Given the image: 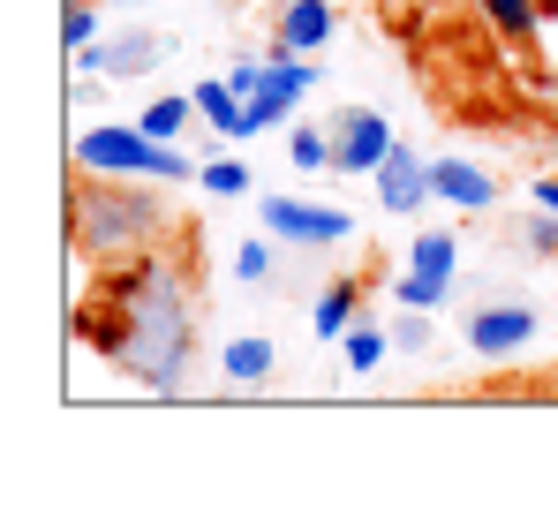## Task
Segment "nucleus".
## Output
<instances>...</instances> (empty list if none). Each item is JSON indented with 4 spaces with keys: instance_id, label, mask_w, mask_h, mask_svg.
Masks as SVG:
<instances>
[{
    "instance_id": "nucleus-18",
    "label": "nucleus",
    "mask_w": 558,
    "mask_h": 528,
    "mask_svg": "<svg viewBox=\"0 0 558 528\" xmlns=\"http://www.w3.org/2000/svg\"><path fill=\"white\" fill-rule=\"evenodd\" d=\"M287 159H294L302 175L332 167V129H294V136H287Z\"/></svg>"
},
{
    "instance_id": "nucleus-25",
    "label": "nucleus",
    "mask_w": 558,
    "mask_h": 528,
    "mask_svg": "<svg viewBox=\"0 0 558 528\" xmlns=\"http://www.w3.org/2000/svg\"><path fill=\"white\" fill-rule=\"evenodd\" d=\"M265 69H272V61H242V69L227 76V84L242 91V98H257V91H265Z\"/></svg>"
},
{
    "instance_id": "nucleus-19",
    "label": "nucleus",
    "mask_w": 558,
    "mask_h": 528,
    "mask_svg": "<svg viewBox=\"0 0 558 528\" xmlns=\"http://www.w3.org/2000/svg\"><path fill=\"white\" fill-rule=\"evenodd\" d=\"M61 46H69V53L98 46V8H92V0H69V15H61Z\"/></svg>"
},
{
    "instance_id": "nucleus-15",
    "label": "nucleus",
    "mask_w": 558,
    "mask_h": 528,
    "mask_svg": "<svg viewBox=\"0 0 558 528\" xmlns=\"http://www.w3.org/2000/svg\"><path fill=\"white\" fill-rule=\"evenodd\" d=\"M483 15L498 23V38L513 53H536V23H544V0H483Z\"/></svg>"
},
{
    "instance_id": "nucleus-21",
    "label": "nucleus",
    "mask_w": 558,
    "mask_h": 528,
    "mask_svg": "<svg viewBox=\"0 0 558 528\" xmlns=\"http://www.w3.org/2000/svg\"><path fill=\"white\" fill-rule=\"evenodd\" d=\"M392 348H400V355L430 348V310H400V317H392Z\"/></svg>"
},
{
    "instance_id": "nucleus-16",
    "label": "nucleus",
    "mask_w": 558,
    "mask_h": 528,
    "mask_svg": "<svg viewBox=\"0 0 558 528\" xmlns=\"http://www.w3.org/2000/svg\"><path fill=\"white\" fill-rule=\"evenodd\" d=\"M189 121H204V113H196V98H151V106L136 113V129H144V136H159V144H182Z\"/></svg>"
},
{
    "instance_id": "nucleus-17",
    "label": "nucleus",
    "mask_w": 558,
    "mask_h": 528,
    "mask_svg": "<svg viewBox=\"0 0 558 528\" xmlns=\"http://www.w3.org/2000/svg\"><path fill=\"white\" fill-rule=\"evenodd\" d=\"M385 348H392V340H385L377 325H363V317H355V325H348V340H340V362H348L355 377H371L377 362H385Z\"/></svg>"
},
{
    "instance_id": "nucleus-22",
    "label": "nucleus",
    "mask_w": 558,
    "mask_h": 528,
    "mask_svg": "<svg viewBox=\"0 0 558 528\" xmlns=\"http://www.w3.org/2000/svg\"><path fill=\"white\" fill-rule=\"evenodd\" d=\"M521 242H529L536 257H558V212H544V204H536V212L521 219Z\"/></svg>"
},
{
    "instance_id": "nucleus-2",
    "label": "nucleus",
    "mask_w": 558,
    "mask_h": 528,
    "mask_svg": "<svg viewBox=\"0 0 558 528\" xmlns=\"http://www.w3.org/2000/svg\"><path fill=\"white\" fill-rule=\"evenodd\" d=\"M174 219H167V196H159V181H129V175H84L69 189V242L98 264H121V257H144V250H159V235H167Z\"/></svg>"
},
{
    "instance_id": "nucleus-11",
    "label": "nucleus",
    "mask_w": 558,
    "mask_h": 528,
    "mask_svg": "<svg viewBox=\"0 0 558 528\" xmlns=\"http://www.w3.org/2000/svg\"><path fill=\"white\" fill-rule=\"evenodd\" d=\"M430 189L453 212H490L498 204V181L483 175V167H468V159H430Z\"/></svg>"
},
{
    "instance_id": "nucleus-13",
    "label": "nucleus",
    "mask_w": 558,
    "mask_h": 528,
    "mask_svg": "<svg viewBox=\"0 0 558 528\" xmlns=\"http://www.w3.org/2000/svg\"><path fill=\"white\" fill-rule=\"evenodd\" d=\"M219 370H227L234 385H265V377L279 370V348L265 340V333H242V340H227V348H219Z\"/></svg>"
},
{
    "instance_id": "nucleus-28",
    "label": "nucleus",
    "mask_w": 558,
    "mask_h": 528,
    "mask_svg": "<svg viewBox=\"0 0 558 528\" xmlns=\"http://www.w3.org/2000/svg\"><path fill=\"white\" fill-rule=\"evenodd\" d=\"M121 8H136V0H121Z\"/></svg>"
},
{
    "instance_id": "nucleus-24",
    "label": "nucleus",
    "mask_w": 558,
    "mask_h": 528,
    "mask_svg": "<svg viewBox=\"0 0 558 528\" xmlns=\"http://www.w3.org/2000/svg\"><path fill=\"white\" fill-rule=\"evenodd\" d=\"M234 279H242V287H265V279H272V250H265V242H242V250H234Z\"/></svg>"
},
{
    "instance_id": "nucleus-27",
    "label": "nucleus",
    "mask_w": 558,
    "mask_h": 528,
    "mask_svg": "<svg viewBox=\"0 0 558 528\" xmlns=\"http://www.w3.org/2000/svg\"><path fill=\"white\" fill-rule=\"evenodd\" d=\"M544 15H558V0H544Z\"/></svg>"
},
{
    "instance_id": "nucleus-5",
    "label": "nucleus",
    "mask_w": 558,
    "mask_h": 528,
    "mask_svg": "<svg viewBox=\"0 0 558 528\" xmlns=\"http://www.w3.org/2000/svg\"><path fill=\"white\" fill-rule=\"evenodd\" d=\"M392 144H400V136H392V121L371 113V106L332 113V167H340V175H377Z\"/></svg>"
},
{
    "instance_id": "nucleus-4",
    "label": "nucleus",
    "mask_w": 558,
    "mask_h": 528,
    "mask_svg": "<svg viewBox=\"0 0 558 528\" xmlns=\"http://www.w3.org/2000/svg\"><path fill=\"white\" fill-rule=\"evenodd\" d=\"M151 144L159 136H144L136 121H98V129L76 136V167L84 175H144L151 167Z\"/></svg>"
},
{
    "instance_id": "nucleus-26",
    "label": "nucleus",
    "mask_w": 558,
    "mask_h": 528,
    "mask_svg": "<svg viewBox=\"0 0 558 528\" xmlns=\"http://www.w3.org/2000/svg\"><path fill=\"white\" fill-rule=\"evenodd\" d=\"M536 204H544V212H558V175H544V181H536Z\"/></svg>"
},
{
    "instance_id": "nucleus-9",
    "label": "nucleus",
    "mask_w": 558,
    "mask_h": 528,
    "mask_svg": "<svg viewBox=\"0 0 558 528\" xmlns=\"http://www.w3.org/2000/svg\"><path fill=\"white\" fill-rule=\"evenodd\" d=\"M371 181H377V196H385V212H400V219H408V212H423V204L438 196V189H430V159H415L408 144H392V152H385V167H377Z\"/></svg>"
},
{
    "instance_id": "nucleus-3",
    "label": "nucleus",
    "mask_w": 558,
    "mask_h": 528,
    "mask_svg": "<svg viewBox=\"0 0 558 528\" xmlns=\"http://www.w3.org/2000/svg\"><path fill=\"white\" fill-rule=\"evenodd\" d=\"M265 235L294 242V250H332L355 235V212L340 204H310V196H265Z\"/></svg>"
},
{
    "instance_id": "nucleus-10",
    "label": "nucleus",
    "mask_w": 558,
    "mask_h": 528,
    "mask_svg": "<svg viewBox=\"0 0 558 528\" xmlns=\"http://www.w3.org/2000/svg\"><path fill=\"white\" fill-rule=\"evenodd\" d=\"M332 0H279V31H272V53H317L332 46Z\"/></svg>"
},
{
    "instance_id": "nucleus-12",
    "label": "nucleus",
    "mask_w": 558,
    "mask_h": 528,
    "mask_svg": "<svg viewBox=\"0 0 558 528\" xmlns=\"http://www.w3.org/2000/svg\"><path fill=\"white\" fill-rule=\"evenodd\" d=\"M355 317H363V279H332V287H317V310H310V333H317V340H348Z\"/></svg>"
},
{
    "instance_id": "nucleus-23",
    "label": "nucleus",
    "mask_w": 558,
    "mask_h": 528,
    "mask_svg": "<svg viewBox=\"0 0 558 528\" xmlns=\"http://www.w3.org/2000/svg\"><path fill=\"white\" fill-rule=\"evenodd\" d=\"M392 302H400V310H438V302H446V287H430V279L400 272V279H392Z\"/></svg>"
},
{
    "instance_id": "nucleus-7",
    "label": "nucleus",
    "mask_w": 558,
    "mask_h": 528,
    "mask_svg": "<svg viewBox=\"0 0 558 528\" xmlns=\"http://www.w3.org/2000/svg\"><path fill=\"white\" fill-rule=\"evenodd\" d=\"M536 340V310L529 302H483V310H468V348L490 355V362H506V355H521Z\"/></svg>"
},
{
    "instance_id": "nucleus-6",
    "label": "nucleus",
    "mask_w": 558,
    "mask_h": 528,
    "mask_svg": "<svg viewBox=\"0 0 558 528\" xmlns=\"http://www.w3.org/2000/svg\"><path fill=\"white\" fill-rule=\"evenodd\" d=\"M317 91V61H302V53H272V69H265V91L250 98V136H265L279 121H294V106Z\"/></svg>"
},
{
    "instance_id": "nucleus-1",
    "label": "nucleus",
    "mask_w": 558,
    "mask_h": 528,
    "mask_svg": "<svg viewBox=\"0 0 558 528\" xmlns=\"http://www.w3.org/2000/svg\"><path fill=\"white\" fill-rule=\"evenodd\" d=\"M76 333H84L113 370H129L136 385L182 393L189 355H196V310H189L182 264H167L159 250L106 264L98 310H76Z\"/></svg>"
},
{
    "instance_id": "nucleus-20",
    "label": "nucleus",
    "mask_w": 558,
    "mask_h": 528,
    "mask_svg": "<svg viewBox=\"0 0 558 528\" xmlns=\"http://www.w3.org/2000/svg\"><path fill=\"white\" fill-rule=\"evenodd\" d=\"M204 189H211V196H250V167H242V159H204Z\"/></svg>"
},
{
    "instance_id": "nucleus-8",
    "label": "nucleus",
    "mask_w": 558,
    "mask_h": 528,
    "mask_svg": "<svg viewBox=\"0 0 558 528\" xmlns=\"http://www.w3.org/2000/svg\"><path fill=\"white\" fill-rule=\"evenodd\" d=\"M76 69H92V76H151L159 61H167V38L159 31H129V38H113V46H84V53H69Z\"/></svg>"
},
{
    "instance_id": "nucleus-14",
    "label": "nucleus",
    "mask_w": 558,
    "mask_h": 528,
    "mask_svg": "<svg viewBox=\"0 0 558 528\" xmlns=\"http://www.w3.org/2000/svg\"><path fill=\"white\" fill-rule=\"evenodd\" d=\"M408 272L453 295V272H461V242H453V235H415V250H408Z\"/></svg>"
}]
</instances>
